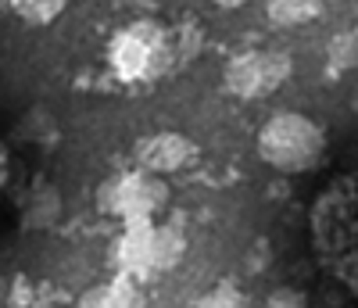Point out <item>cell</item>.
Segmentation results:
<instances>
[{"instance_id": "14", "label": "cell", "mask_w": 358, "mask_h": 308, "mask_svg": "<svg viewBox=\"0 0 358 308\" xmlns=\"http://www.w3.org/2000/svg\"><path fill=\"white\" fill-rule=\"evenodd\" d=\"M8 179H11V154H8V144L0 140V197L8 190Z\"/></svg>"}, {"instance_id": "1", "label": "cell", "mask_w": 358, "mask_h": 308, "mask_svg": "<svg viewBox=\"0 0 358 308\" xmlns=\"http://www.w3.org/2000/svg\"><path fill=\"white\" fill-rule=\"evenodd\" d=\"M308 230L319 265L358 298V169L337 176L315 197Z\"/></svg>"}, {"instance_id": "15", "label": "cell", "mask_w": 358, "mask_h": 308, "mask_svg": "<svg viewBox=\"0 0 358 308\" xmlns=\"http://www.w3.org/2000/svg\"><path fill=\"white\" fill-rule=\"evenodd\" d=\"M212 4H215V8H226V11H229V8H241V4H248V0H212Z\"/></svg>"}, {"instance_id": "3", "label": "cell", "mask_w": 358, "mask_h": 308, "mask_svg": "<svg viewBox=\"0 0 358 308\" xmlns=\"http://www.w3.org/2000/svg\"><path fill=\"white\" fill-rule=\"evenodd\" d=\"M108 61L115 76L122 79H151L172 72V50H169V29L158 22H133L122 33H115L108 47Z\"/></svg>"}, {"instance_id": "7", "label": "cell", "mask_w": 358, "mask_h": 308, "mask_svg": "<svg viewBox=\"0 0 358 308\" xmlns=\"http://www.w3.org/2000/svg\"><path fill=\"white\" fill-rule=\"evenodd\" d=\"M187 251V237L179 233L176 226H158L147 233V248H143V262L155 265V269H172L179 265V258H183Z\"/></svg>"}, {"instance_id": "9", "label": "cell", "mask_w": 358, "mask_h": 308, "mask_svg": "<svg viewBox=\"0 0 358 308\" xmlns=\"http://www.w3.org/2000/svg\"><path fill=\"white\" fill-rule=\"evenodd\" d=\"M319 15H322V0H265V18L280 29L308 25Z\"/></svg>"}, {"instance_id": "4", "label": "cell", "mask_w": 358, "mask_h": 308, "mask_svg": "<svg viewBox=\"0 0 358 308\" xmlns=\"http://www.w3.org/2000/svg\"><path fill=\"white\" fill-rule=\"evenodd\" d=\"M290 79V57L283 50H244L226 61V72L222 83L233 97H265V94H276V90Z\"/></svg>"}, {"instance_id": "12", "label": "cell", "mask_w": 358, "mask_h": 308, "mask_svg": "<svg viewBox=\"0 0 358 308\" xmlns=\"http://www.w3.org/2000/svg\"><path fill=\"white\" fill-rule=\"evenodd\" d=\"M197 308H248V298L233 284H219V287H212L197 301Z\"/></svg>"}, {"instance_id": "13", "label": "cell", "mask_w": 358, "mask_h": 308, "mask_svg": "<svg viewBox=\"0 0 358 308\" xmlns=\"http://www.w3.org/2000/svg\"><path fill=\"white\" fill-rule=\"evenodd\" d=\"M265 308H308V298L297 287H276L265 298Z\"/></svg>"}, {"instance_id": "2", "label": "cell", "mask_w": 358, "mask_h": 308, "mask_svg": "<svg viewBox=\"0 0 358 308\" xmlns=\"http://www.w3.org/2000/svg\"><path fill=\"white\" fill-rule=\"evenodd\" d=\"M326 154V133L319 122L297 111H280L258 133V158L276 172H312Z\"/></svg>"}, {"instance_id": "8", "label": "cell", "mask_w": 358, "mask_h": 308, "mask_svg": "<svg viewBox=\"0 0 358 308\" xmlns=\"http://www.w3.org/2000/svg\"><path fill=\"white\" fill-rule=\"evenodd\" d=\"M62 219V194L54 187H36L22 208V226L25 230H50Z\"/></svg>"}, {"instance_id": "5", "label": "cell", "mask_w": 358, "mask_h": 308, "mask_svg": "<svg viewBox=\"0 0 358 308\" xmlns=\"http://www.w3.org/2000/svg\"><path fill=\"white\" fill-rule=\"evenodd\" d=\"M97 201L111 215H151L165 208L169 187L155 176H115L101 187Z\"/></svg>"}, {"instance_id": "11", "label": "cell", "mask_w": 358, "mask_h": 308, "mask_svg": "<svg viewBox=\"0 0 358 308\" xmlns=\"http://www.w3.org/2000/svg\"><path fill=\"white\" fill-rule=\"evenodd\" d=\"M326 57H330L334 72H348L358 65V33H337L326 47Z\"/></svg>"}, {"instance_id": "6", "label": "cell", "mask_w": 358, "mask_h": 308, "mask_svg": "<svg viewBox=\"0 0 358 308\" xmlns=\"http://www.w3.org/2000/svg\"><path fill=\"white\" fill-rule=\"evenodd\" d=\"M194 158H197V147L183 133H155L136 144V162L143 172H179Z\"/></svg>"}, {"instance_id": "10", "label": "cell", "mask_w": 358, "mask_h": 308, "mask_svg": "<svg viewBox=\"0 0 358 308\" xmlns=\"http://www.w3.org/2000/svg\"><path fill=\"white\" fill-rule=\"evenodd\" d=\"M69 8V0H11V11L25 18L29 25H50Z\"/></svg>"}]
</instances>
